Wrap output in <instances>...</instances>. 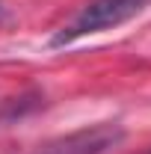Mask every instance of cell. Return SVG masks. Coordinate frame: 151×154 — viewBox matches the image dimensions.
I'll return each mask as SVG.
<instances>
[{
	"label": "cell",
	"instance_id": "cell-1",
	"mask_svg": "<svg viewBox=\"0 0 151 154\" xmlns=\"http://www.w3.org/2000/svg\"><path fill=\"white\" fill-rule=\"evenodd\" d=\"M145 6H148V0H89L62 30L54 33L51 48H65V45H74L86 36L122 27L131 18H136Z\"/></svg>",
	"mask_w": 151,
	"mask_h": 154
},
{
	"label": "cell",
	"instance_id": "cell-2",
	"mask_svg": "<svg viewBox=\"0 0 151 154\" xmlns=\"http://www.w3.org/2000/svg\"><path fill=\"white\" fill-rule=\"evenodd\" d=\"M125 139V128L116 122H101L71 131L65 136L51 139L48 145H42L36 154H107Z\"/></svg>",
	"mask_w": 151,
	"mask_h": 154
},
{
	"label": "cell",
	"instance_id": "cell-3",
	"mask_svg": "<svg viewBox=\"0 0 151 154\" xmlns=\"http://www.w3.org/2000/svg\"><path fill=\"white\" fill-rule=\"evenodd\" d=\"M6 18V6H3V3H0V21Z\"/></svg>",
	"mask_w": 151,
	"mask_h": 154
},
{
	"label": "cell",
	"instance_id": "cell-4",
	"mask_svg": "<svg viewBox=\"0 0 151 154\" xmlns=\"http://www.w3.org/2000/svg\"><path fill=\"white\" fill-rule=\"evenodd\" d=\"M148 154H151V151H148Z\"/></svg>",
	"mask_w": 151,
	"mask_h": 154
}]
</instances>
